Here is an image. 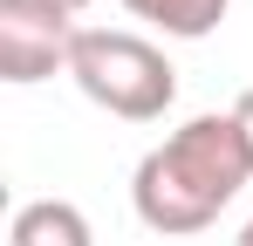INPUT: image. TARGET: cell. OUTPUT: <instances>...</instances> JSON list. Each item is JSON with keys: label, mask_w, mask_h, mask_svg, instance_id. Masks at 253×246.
Returning a JSON list of instances; mask_svg holds the SVG:
<instances>
[{"label": "cell", "mask_w": 253, "mask_h": 246, "mask_svg": "<svg viewBox=\"0 0 253 246\" xmlns=\"http://www.w3.org/2000/svg\"><path fill=\"white\" fill-rule=\"evenodd\" d=\"M253 178V144L233 110H206L185 117L165 144H151L137 171H130V205L151 233L165 240H192L206 233L226 205L247 192Z\"/></svg>", "instance_id": "1"}, {"label": "cell", "mask_w": 253, "mask_h": 246, "mask_svg": "<svg viewBox=\"0 0 253 246\" xmlns=\"http://www.w3.org/2000/svg\"><path fill=\"white\" fill-rule=\"evenodd\" d=\"M69 76L96 110H110L124 123H158L178 96V69L165 62V48L130 28H83Z\"/></svg>", "instance_id": "2"}, {"label": "cell", "mask_w": 253, "mask_h": 246, "mask_svg": "<svg viewBox=\"0 0 253 246\" xmlns=\"http://www.w3.org/2000/svg\"><path fill=\"white\" fill-rule=\"evenodd\" d=\"M76 14L62 0H0V82H48L55 69L69 76L76 62Z\"/></svg>", "instance_id": "3"}, {"label": "cell", "mask_w": 253, "mask_h": 246, "mask_svg": "<svg viewBox=\"0 0 253 246\" xmlns=\"http://www.w3.org/2000/svg\"><path fill=\"white\" fill-rule=\"evenodd\" d=\"M7 246H96V226L69 199H28L7 226Z\"/></svg>", "instance_id": "4"}, {"label": "cell", "mask_w": 253, "mask_h": 246, "mask_svg": "<svg viewBox=\"0 0 253 246\" xmlns=\"http://www.w3.org/2000/svg\"><path fill=\"white\" fill-rule=\"evenodd\" d=\"M137 21H151L158 35H171V41H206L219 21H226V7L233 0H124Z\"/></svg>", "instance_id": "5"}, {"label": "cell", "mask_w": 253, "mask_h": 246, "mask_svg": "<svg viewBox=\"0 0 253 246\" xmlns=\"http://www.w3.org/2000/svg\"><path fill=\"white\" fill-rule=\"evenodd\" d=\"M233 117H240V130H247V144H253V89H240V103H233Z\"/></svg>", "instance_id": "6"}, {"label": "cell", "mask_w": 253, "mask_h": 246, "mask_svg": "<svg viewBox=\"0 0 253 246\" xmlns=\"http://www.w3.org/2000/svg\"><path fill=\"white\" fill-rule=\"evenodd\" d=\"M233 246H253V219H247V226H240V240H233Z\"/></svg>", "instance_id": "7"}, {"label": "cell", "mask_w": 253, "mask_h": 246, "mask_svg": "<svg viewBox=\"0 0 253 246\" xmlns=\"http://www.w3.org/2000/svg\"><path fill=\"white\" fill-rule=\"evenodd\" d=\"M62 7H69V14H83V7H96V0H62Z\"/></svg>", "instance_id": "8"}]
</instances>
